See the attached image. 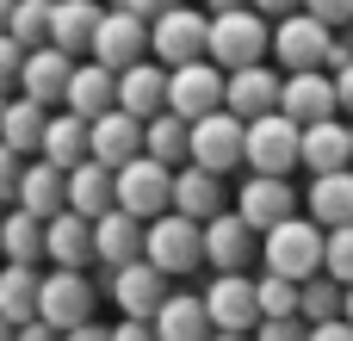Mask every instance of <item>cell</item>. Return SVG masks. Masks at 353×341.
<instances>
[{"instance_id":"obj_1","label":"cell","mask_w":353,"mask_h":341,"mask_svg":"<svg viewBox=\"0 0 353 341\" xmlns=\"http://www.w3.org/2000/svg\"><path fill=\"white\" fill-rule=\"evenodd\" d=\"M267 50H273V25H267L261 12H248V6L217 12V19L205 25V62H211V68H223V75L267 62Z\"/></svg>"},{"instance_id":"obj_2","label":"cell","mask_w":353,"mask_h":341,"mask_svg":"<svg viewBox=\"0 0 353 341\" xmlns=\"http://www.w3.org/2000/svg\"><path fill=\"white\" fill-rule=\"evenodd\" d=\"M143 261L161 280H186V273L205 267V230L180 211H161L155 224H143Z\"/></svg>"},{"instance_id":"obj_3","label":"cell","mask_w":353,"mask_h":341,"mask_svg":"<svg viewBox=\"0 0 353 341\" xmlns=\"http://www.w3.org/2000/svg\"><path fill=\"white\" fill-rule=\"evenodd\" d=\"M261 261H267V273L304 286V280L323 273V230H316L310 217H285V224H273V230L261 236Z\"/></svg>"},{"instance_id":"obj_4","label":"cell","mask_w":353,"mask_h":341,"mask_svg":"<svg viewBox=\"0 0 353 341\" xmlns=\"http://www.w3.org/2000/svg\"><path fill=\"white\" fill-rule=\"evenodd\" d=\"M168 199H174V168H161L149 155H137L112 174V211H124L137 224H155L168 211Z\"/></svg>"},{"instance_id":"obj_5","label":"cell","mask_w":353,"mask_h":341,"mask_svg":"<svg viewBox=\"0 0 353 341\" xmlns=\"http://www.w3.org/2000/svg\"><path fill=\"white\" fill-rule=\"evenodd\" d=\"M93 304H99V292H93V280H87V273L56 267V273H43V280H37V323H43V329H56V335H68V329L93 323Z\"/></svg>"},{"instance_id":"obj_6","label":"cell","mask_w":353,"mask_h":341,"mask_svg":"<svg viewBox=\"0 0 353 341\" xmlns=\"http://www.w3.org/2000/svg\"><path fill=\"white\" fill-rule=\"evenodd\" d=\"M242 162L267 180H285L298 168V124L285 112H267V118L242 124Z\"/></svg>"},{"instance_id":"obj_7","label":"cell","mask_w":353,"mask_h":341,"mask_svg":"<svg viewBox=\"0 0 353 341\" xmlns=\"http://www.w3.org/2000/svg\"><path fill=\"white\" fill-rule=\"evenodd\" d=\"M205 12L199 6H168L161 19H149V56L161 68H186V62H205Z\"/></svg>"},{"instance_id":"obj_8","label":"cell","mask_w":353,"mask_h":341,"mask_svg":"<svg viewBox=\"0 0 353 341\" xmlns=\"http://www.w3.org/2000/svg\"><path fill=\"white\" fill-rule=\"evenodd\" d=\"M149 56V25L130 19L124 6H105L99 25H93V43H87V62H99L105 75H124L130 62Z\"/></svg>"},{"instance_id":"obj_9","label":"cell","mask_w":353,"mask_h":341,"mask_svg":"<svg viewBox=\"0 0 353 341\" xmlns=\"http://www.w3.org/2000/svg\"><path fill=\"white\" fill-rule=\"evenodd\" d=\"M186 168H205V174H236L242 168V118L230 112H211L199 124H186Z\"/></svg>"},{"instance_id":"obj_10","label":"cell","mask_w":353,"mask_h":341,"mask_svg":"<svg viewBox=\"0 0 353 341\" xmlns=\"http://www.w3.org/2000/svg\"><path fill=\"white\" fill-rule=\"evenodd\" d=\"M199 304H205L211 335H254V323H261V311H254V280H248V273H217Z\"/></svg>"},{"instance_id":"obj_11","label":"cell","mask_w":353,"mask_h":341,"mask_svg":"<svg viewBox=\"0 0 353 341\" xmlns=\"http://www.w3.org/2000/svg\"><path fill=\"white\" fill-rule=\"evenodd\" d=\"M168 112L180 124H199V118L223 112V68H211V62L168 68Z\"/></svg>"},{"instance_id":"obj_12","label":"cell","mask_w":353,"mask_h":341,"mask_svg":"<svg viewBox=\"0 0 353 341\" xmlns=\"http://www.w3.org/2000/svg\"><path fill=\"white\" fill-rule=\"evenodd\" d=\"M323 43H329V25H316L310 12H285V19H273V62H279L285 75L323 68Z\"/></svg>"},{"instance_id":"obj_13","label":"cell","mask_w":353,"mask_h":341,"mask_svg":"<svg viewBox=\"0 0 353 341\" xmlns=\"http://www.w3.org/2000/svg\"><path fill=\"white\" fill-rule=\"evenodd\" d=\"M199 230H205V267H217V273H248V267H254L261 236H254L236 211H217V217L199 224Z\"/></svg>"},{"instance_id":"obj_14","label":"cell","mask_w":353,"mask_h":341,"mask_svg":"<svg viewBox=\"0 0 353 341\" xmlns=\"http://www.w3.org/2000/svg\"><path fill=\"white\" fill-rule=\"evenodd\" d=\"M112 106L124 112V118H137V124H149L155 112H168V68L161 62H130L124 75H118V87H112Z\"/></svg>"},{"instance_id":"obj_15","label":"cell","mask_w":353,"mask_h":341,"mask_svg":"<svg viewBox=\"0 0 353 341\" xmlns=\"http://www.w3.org/2000/svg\"><path fill=\"white\" fill-rule=\"evenodd\" d=\"M143 155V124L137 118H124L118 106L112 112H99L93 124H87V162H99L105 174H118L124 162H137Z\"/></svg>"},{"instance_id":"obj_16","label":"cell","mask_w":353,"mask_h":341,"mask_svg":"<svg viewBox=\"0 0 353 341\" xmlns=\"http://www.w3.org/2000/svg\"><path fill=\"white\" fill-rule=\"evenodd\" d=\"M236 217H242L254 236H267L273 224L298 217V193H292V180H267V174L242 180V193H236Z\"/></svg>"},{"instance_id":"obj_17","label":"cell","mask_w":353,"mask_h":341,"mask_svg":"<svg viewBox=\"0 0 353 341\" xmlns=\"http://www.w3.org/2000/svg\"><path fill=\"white\" fill-rule=\"evenodd\" d=\"M223 112H230V118H242V124H254V118L279 112V75H273L267 62L223 75Z\"/></svg>"},{"instance_id":"obj_18","label":"cell","mask_w":353,"mask_h":341,"mask_svg":"<svg viewBox=\"0 0 353 341\" xmlns=\"http://www.w3.org/2000/svg\"><path fill=\"white\" fill-rule=\"evenodd\" d=\"M279 112L304 130V124H323V118H341L335 112V81L323 68H304V75H285L279 81Z\"/></svg>"},{"instance_id":"obj_19","label":"cell","mask_w":353,"mask_h":341,"mask_svg":"<svg viewBox=\"0 0 353 341\" xmlns=\"http://www.w3.org/2000/svg\"><path fill=\"white\" fill-rule=\"evenodd\" d=\"M68 75H74V56H62V50L37 43V50H25V62H19V93H25V99H37V106L50 112V106H62Z\"/></svg>"},{"instance_id":"obj_20","label":"cell","mask_w":353,"mask_h":341,"mask_svg":"<svg viewBox=\"0 0 353 341\" xmlns=\"http://www.w3.org/2000/svg\"><path fill=\"white\" fill-rule=\"evenodd\" d=\"M43 261L50 267H68V273H87L93 267V224L74 217V211H56L43 224Z\"/></svg>"},{"instance_id":"obj_21","label":"cell","mask_w":353,"mask_h":341,"mask_svg":"<svg viewBox=\"0 0 353 341\" xmlns=\"http://www.w3.org/2000/svg\"><path fill=\"white\" fill-rule=\"evenodd\" d=\"M168 298V280L149 267V261H130V267H112V304L130 317V323H149L155 304Z\"/></svg>"},{"instance_id":"obj_22","label":"cell","mask_w":353,"mask_h":341,"mask_svg":"<svg viewBox=\"0 0 353 341\" xmlns=\"http://www.w3.org/2000/svg\"><path fill=\"white\" fill-rule=\"evenodd\" d=\"M298 162L310 168V180H316V174H341V168H353V149H347V124H341V118L304 124V130H298Z\"/></svg>"},{"instance_id":"obj_23","label":"cell","mask_w":353,"mask_h":341,"mask_svg":"<svg viewBox=\"0 0 353 341\" xmlns=\"http://www.w3.org/2000/svg\"><path fill=\"white\" fill-rule=\"evenodd\" d=\"M93 261H99L105 273H112V267L143 261V224H137V217H124V211L93 217Z\"/></svg>"},{"instance_id":"obj_24","label":"cell","mask_w":353,"mask_h":341,"mask_svg":"<svg viewBox=\"0 0 353 341\" xmlns=\"http://www.w3.org/2000/svg\"><path fill=\"white\" fill-rule=\"evenodd\" d=\"M99 12H105L99 0H50V50H62V56H87Z\"/></svg>"},{"instance_id":"obj_25","label":"cell","mask_w":353,"mask_h":341,"mask_svg":"<svg viewBox=\"0 0 353 341\" xmlns=\"http://www.w3.org/2000/svg\"><path fill=\"white\" fill-rule=\"evenodd\" d=\"M112 87H118V75H105L99 62H74V75L62 87V112H74L81 124H93L99 112H112Z\"/></svg>"},{"instance_id":"obj_26","label":"cell","mask_w":353,"mask_h":341,"mask_svg":"<svg viewBox=\"0 0 353 341\" xmlns=\"http://www.w3.org/2000/svg\"><path fill=\"white\" fill-rule=\"evenodd\" d=\"M62 211H74V217H105L112 211V174L99 168V162H81V168H68L62 174Z\"/></svg>"},{"instance_id":"obj_27","label":"cell","mask_w":353,"mask_h":341,"mask_svg":"<svg viewBox=\"0 0 353 341\" xmlns=\"http://www.w3.org/2000/svg\"><path fill=\"white\" fill-rule=\"evenodd\" d=\"M168 211H180V217H192V224H211V217L223 211V180L205 174V168H174V199H168Z\"/></svg>"},{"instance_id":"obj_28","label":"cell","mask_w":353,"mask_h":341,"mask_svg":"<svg viewBox=\"0 0 353 341\" xmlns=\"http://www.w3.org/2000/svg\"><path fill=\"white\" fill-rule=\"evenodd\" d=\"M31 162H50L56 174L81 168V162H87V124H81L74 112H50V124H43V143H37V155H31Z\"/></svg>"},{"instance_id":"obj_29","label":"cell","mask_w":353,"mask_h":341,"mask_svg":"<svg viewBox=\"0 0 353 341\" xmlns=\"http://www.w3.org/2000/svg\"><path fill=\"white\" fill-rule=\"evenodd\" d=\"M155 341H211V323H205V304L192 292H168L149 317Z\"/></svg>"},{"instance_id":"obj_30","label":"cell","mask_w":353,"mask_h":341,"mask_svg":"<svg viewBox=\"0 0 353 341\" xmlns=\"http://www.w3.org/2000/svg\"><path fill=\"white\" fill-rule=\"evenodd\" d=\"M304 205H310V224H316V230H341V224H353V168H341V174H316L310 193H304Z\"/></svg>"},{"instance_id":"obj_31","label":"cell","mask_w":353,"mask_h":341,"mask_svg":"<svg viewBox=\"0 0 353 341\" xmlns=\"http://www.w3.org/2000/svg\"><path fill=\"white\" fill-rule=\"evenodd\" d=\"M43 124H50V112L37 106V99H6V112H0V149H12L19 162H31L37 155V143H43Z\"/></svg>"},{"instance_id":"obj_32","label":"cell","mask_w":353,"mask_h":341,"mask_svg":"<svg viewBox=\"0 0 353 341\" xmlns=\"http://www.w3.org/2000/svg\"><path fill=\"white\" fill-rule=\"evenodd\" d=\"M12 205H19L25 217L50 224V217L62 211V174H56L50 162H25V174H19V193H12Z\"/></svg>"},{"instance_id":"obj_33","label":"cell","mask_w":353,"mask_h":341,"mask_svg":"<svg viewBox=\"0 0 353 341\" xmlns=\"http://www.w3.org/2000/svg\"><path fill=\"white\" fill-rule=\"evenodd\" d=\"M0 261H12V267H37L43 261V224L25 217L19 205L0 211Z\"/></svg>"},{"instance_id":"obj_34","label":"cell","mask_w":353,"mask_h":341,"mask_svg":"<svg viewBox=\"0 0 353 341\" xmlns=\"http://www.w3.org/2000/svg\"><path fill=\"white\" fill-rule=\"evenodd\" d=\"M37 267H12V261H0V317L12 323V329H25V323H37Z\"/></svg>"},{"instance_id":"obj_35","label":"cell","mask_w":353,"mask_h":341,"mask_svg":"<svg viewBox=\"0 0 353 341\" xmlns=\"http://www.w3.org/2000/svg\"><path fill=\"white\" fill-rule=\"evenodd\" d=\"M143 155L161 162V168H186V124H180L174 112H155V118L143 124Z\"/></svg>"},{"instance_id":"obj_36","label":"cell","mask_w":353,"mask_h":341,"mask_svg":"<svg viewBox=\"0 0 353 341\" xmlns=\"http://www.w3.org/2000/svg\"><path fill=\"white\" fill-rule=\"evenodd\" d=\"M335 317H341V286H335V280H323V273H316V280H304V286H298V323H304V329H316V323H335Z\"/></svg>"},{"instance_id":"obj_37","label":"cell","mask_w":353,"mask_h":341,"mask_svg":"<svg viewBox=\"0 0 353 341\" xmlns=\"http://www.w3.org/2000/svg\"><path fill=\"white\" fill-rule=\"evenodd\" d=\"M6 37H12L19 50H37V43H50V0H12Z\"/></svg>"},{"instance_id":"obj_38","label":"cell","mask_w":353,"mask_h":341,"mask_svg":"<svg viewBox=\"0 0 353 341\" xmlns=\"http://www.w3.org/2000/svg\"><path fill=\"white\" fill-rule=\"evenodd\" d=\"M254 311H261V323L298 317V286L279 280V273H261V280H254Z\"/></svg>"},{"instance_id":"obj_39","label":"cell","mask_w":353,"mask_h":341,"mask_svg":"<svg viewBox=\"0 0 353 341\" xmlns=\"http://www.w3.org/2000/svg\"><path fill=\"white\" fill-rule=\"evenodd\" d=\"M323 280H335L341 292L353 286V224H341V230L323 236Z\"/></svg>"},{"instance_id":"obj_40","label":"cell","mask_w":353,"mask_h":341,"mask_svg":"<svg viewBox=\"0 0 353 341\" xmlns=\"http://www.w3.org/2000/svg\"><path fill=\"white\" fill-rule=\"evenodd\" d=\"M304 12H310L316 25H329V31L353 25V0H304Z\"/></svg>"},{"instance_id":"obj_41","label":"cell","mask_w":353,"mask_h":341,"mask_svg":"<svg viewBox=\"0 0 353 341\" xmlns=\"http://www.w3.org/2000/svg\"><path fill=\"white\" fill-rule=\"evenodd\" d=\"M341 68H353V37L329 31V43H323V75H341Z\"/></svg>"},{"instance_id":"obj_42","label":"cell","mask_w":353,"mask_h":341,"mask_svg":"<svg viewBox=\"0 0 353 341\" xmlns=\"http://www.w3.org/2000/svg\"><path fill=\"white\" fill-rule=\"evenodd\" d=\"M310 329L298 323V317H279V323H254V335L248 341H304Z\"/></svg>"},{"instance_id":"obj_43","label":"cell","mask_w":353,"mask_h":341,"mask_svg":"<svg viewBox=\"0 0 353 341\" xmlns=\"http://www.w3.org/2000/svg\"><path fill=\"white\" fill-rule=\"evenodd\" d=\"M19 62H25V50H19L12 37H0V99L19 87Z\"/></svg>"},{"instance_id":"obj_44","label":"cell","mask_w":353,"mask_h":341,"mask_svg":"<svg viewBox=\"0 0 353 341\" xmlns=\"http://www.w3.org/2000/svg\"><path fill=\"white\" fill-rule=\"evenodd\" d=\"M19 174H25V162H19L12 149H0V211L12 205V193H19Z\"/></svg>"},{"instance_id":"obj_45","label":"cell","mask_w":353,"mask_h":341,"mask_svg":"<svg viewBox=\"0 0 353 341\" xmlns=\"http://www.w3.org/2000/svg\"><path fill=\"white\" fill-rule=\"evenodd\" d=\"M118 6H124L130 19H143V25H149V19H161L168 6H180V0H118Z\"/></svg>"},{"instance_id":"obj_46","label":"cell","mask_w":353,"mask_h":341,"mask_svg":"<svg viewBox=\"0 0 353 341\" xmlns=\"http://www.w3.org/2000/svg\"><path fill=\"white\" fill-rule=\"evenodd\" d=\"M248 12H261V19L273 25V19H285V12H304V0H248Z\"/></svg>"},{"instance_id":"obj_47","label":"cell","mask_w":353,"mask_h":341,"mask_svg":"<svg viewBox=\"0 0 353 341\" xmlns=\"http://www.w3.org/2000/svg\"><path fill=\"white\" fill-rule=\"evenodd\" d=\"M329 81H335V112H347V118H353V68L329 75Z\"/></svg>"},{"instance_id":"obj_48","label":"cell","mask_w":353,"mask_h":341,"mask_svg":"<svg viewBox=\"0 0 353 341\" xmlns=\"http://www.w3.org/2000/svg\"><path fill=\"white\" fill-rule=\"evenodd\" d=\"M304 341H353V329L341 323V317H335V323H316V329H310Z\"/></svg>"},{"instance_id":"obj_49","label":"cell","mask_w":353,"mask_h":341,"mask_svg":"<svg viewBox=\"0 0 353 341\" xmlns=\"http://www.w3.org/2000/svg\"><path fill=\"white\" fill-rule=\"evenodd\" d=\"M112 341H155V329H149V323H130V317H124V323L112 329Z\"/></svg>"},{"instance_id":"obj_50","label":"cell","mask_w":353,"mask_h":341,"mask_svg":"<svg viewBox=\"0 0 353 341\" xmlns=\"http://www.w3.org/2000/svg\"><path fill=\"white\" fill-rule=\"evenodd\" d=\"M62 341H112V329H99V323H81V329H68Z\"/></svg>"},{"instance_id":"obj_51","label":"cell","mask_w":353,"mask_h":341,"mask_svg":"<svg viewBox=\"0 0 353 341\" xmlns=\"http://www.w3.org/2000/svg\"><path fill=\"white\" fill-rule=\"evenodd\" d=\"M19 341H62V335H56V329H43V323H25V329H19Z\"/></svg>"},{"instance_id":"obj_52","label":"cell","mask_w":353,"mask_h":341,"mask_svg":"<svg viewBox=\"0 0 353 341\" xmlns=\"http://www.w3.org/2000/svg\"><path fill=\"white\" fill-rule=\"evenodd\" d=\"M236 6H248V0H205V19H217V12H236Z\"/></svg>"},{"instance_id":"obj_53","label":"cell","mask_w":353,"mask_h":341,"mask_svg":"<svg viewBox=\"0 0 353 341\" xmlns=\"http://www.w3.org/2000/svg\"><path fill=\"white\" fill-rule=\"evenodd\" d=\"M341 323H347V329H353V286H347V292H341Z\"/></svg>"},{"instance_id":"obj_54","label":"cell","mask_w":353,"mask_h":341,"mask_svg":"<svg viewBox=\"0 0 353 341\" xmlns=\"http://www.w3.org/2000/svg\"><path fill=\"white\" fill-rule=\"evenodd\" d=\"M6 19H12V0H0V37H6Z\"/></svg>"},{"instance_id":"obj_55","label":"cell","mask_w":353,"mask_h":341,"mask_svg":"<svg viewBox=\"0 0 353 341\" xmlns=\"http://www.w3.org/2000/svg\"><path fill=\"white\" fill-rule=\"evenodd\" d=\"M0 341H19V329H12V323H6V317H0Z\"/></svg>"},{"instance_id":"obj_56","label":"cell","mask_w":353,"mask_h":341,"mask_svg":"<svg viewBox=\"0 0 353 341\" xmlns=\"http://www.w3.org/2000/svg\"><path fill=\"white\" fill-rule=\"evenodd\" d=\"M211 341H248V335H211Z\"/></svg>"},{"instance_id":"obj_57","label":"cell","mask_w":353,"mask_h":341,"mask_svg":"<svg viewBox=\"0 0 353 341\" xmlns=\"http://www.w3.org/2000/svg\"><path fill=\"white\" fill-rule=\"evenodd\" d=\"M347 149H353V118H347Z\"/></svg>"},{"instance_id":"obj_58","label":"cell","mask_w":353,"mask_h":341,"mask_svg":"<svg viewBox=\"0 0 353 341\" xmlns=\"http://www.w3.org/2000/svg\"><path fill=\"white\" fill-rule=\"evenodd\" d=\"M0 112H6V99H0Z\"/></svg>"}]
</instances>
